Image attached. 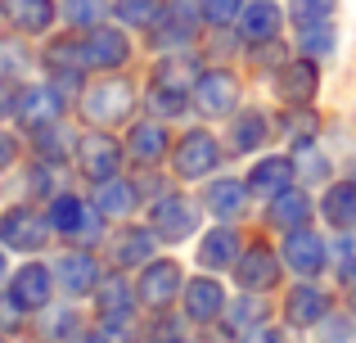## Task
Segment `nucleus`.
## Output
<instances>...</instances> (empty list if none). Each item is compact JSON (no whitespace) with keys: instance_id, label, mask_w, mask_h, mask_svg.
<instances>
[{"instance_id":"f257e3e1","label":"nucleus","mask_w":356,"mask_h":343,"mask_svg":"<svg viewBox=\"0 0 356 343\" xmlns=\"http://www.w3.org/2000/svg\"><path fill=\"white\" fill-rule=\"evenodd\" d=\"M77 104L95 127H113V122H127V118L136 113V86H131L127 77L104 72V77H95L86 90H81Z\"/></svg>"},{"instance_id":"f03ea898","label":"nucleus","mask_w":356,"mask_h":343,"mask_svg":"<svg viewBox=\"0 0 356 343\" xmlns=\"http://www.w3.org/2000/svg\"><path fill=\"white\" fill-rule=\"evenodd\" d=\"M221 141L208 131V127H190L181 131V141H172V172L176 181H208L221 168Z\"/></svg>"},{"instance_id":"7ed1b4c3","label":"nucleus","mask_w":356,"mask_h":343,"mask_svg":"<svg viewBox=\"0 0 356 343\" xmlns=\"http://www.w3.org/2000/svg\"><path fill=\"white\" fill-rule=\"evenodd\" d=\"M181 289H185V271L176 257H149L136 271V298L149 312H172L181 308Z\"/></svg>"},{"instance_id":"20e7f679","label":"nucleus","mask_w":356,"mask_h":343,"mask_svg":"<svg viewBox=\"0 0 356 343\" xmlns=\"http://www.w3.org/2000/svg\"><path fill=\"white\" fill-rule=\"evenodd\" d=\"M45 217H50L54 235L72 239V244H90V239L104 235V217H99V208L90 199H81V194H54L50 208H45Z\"/></svg>"},{"instance_id":"39448f33","label":"nucleus","mask_w":356,"mask_h":343,"mask_svg":"<svg viewBox=\"0 0 356 343\" xmlns=\"http://www.w3.org/2000/svg\"><path fill=\"white\" fill-rule=\"evenodd\" d=\"M68 113V99L59 95V86H54L50 77L45 81H18L14 86V122L23 127V131H41L45 122H54V118Z\"/></svg>"},{"instance_id":"423d86ee","label":"nucleus","mask_w":356,"mask_h":343,"mask_svg":"<svg viewBox=\"0 0 356 343\" xmlns=\"http://www.w3.org/2000/svg\"><path fill=\"white\" fill-rule=\"evenodd\" d=\"M199 221H203V208L194 199H185L181 190H167L163 199L149 203V230L163 244H181V239L199 235Z\"/></svg>"},{"instance_id":"0eeeda50","label":"nucleus","mask_w":356,"mask_h":343,"mask_svg":"<svg viewBox=\"0 0 356 343\" xmlns=\"http://www.w3.org/2000/svg\"><path fill=\"white\" fill-rule=\"evenodd\" d=\"M50 235H54L50 217L36 212L32 203H14V208L0 212V244L9 253H36V248L50 244Z\"/></svg>"},{"instance_id":"6e6552de","label":"nucleus","mask_w":356,"mask_h":343,"mask_svg":"<svg viewBox=\"0 0 356 343\" xmlns=\"http://www.w3.org/2000/svg\"><path fill=\"white\" fill-rule=\"evenodd\" d=\"M54 294H59V285H54V266H45V262H23L18 271H9L5 303H9L14 312H45Z\"/></svg>"},{"instance_id":"1a4fd4ad","label":"nucleus","mask_w":356,"mask_h":343,"mask_svg":"<svg viewBox=\"0 0 356 343\" xmlns=\"http://www.w3.org/2000/svg\"><path fill=\"white\" fill-rule=\"evenodd\" d=\"M154 248H158V235L149 226H140V221H118V226L108 230L104 253H108V266H113V271H140L149 257H158Z\"/></svg>"},{"instance_id":"9d476101","label":"nucleus","mask_w":356,"mask_h":343,"mask_svg":"<svg viewBox=\"0 0 356 343\" xmlns=\"http://www.w3.org/2000/svg\"><path fill=\"white\" fill-rule=\"evenodd\" d=\"M280 257H284V271H293L298 280H316L330 266V244L325 235H316L312 226L284 230V244H280Z\"/></svg>"},{"instance_id":"9b49d317","label":"nucleus","mask_w":356,"mask_h":343,"mask_svg":"<svg viewBox=\"0 0 356 343\" xmlns=\"http://www.w3.org/2000/svg\"><path fill=\"white\" fill-rule=\"evenodd\" d=\"M190 99L203 118H230L239 109V77L230 68H203L190 86Z\"/></svg>"},{"instance_id":"f8f14e48","label":"nucleus","mask_w":356,"mask_h":343,"mask_svg":"<svg viewBox=\"0 0 356 343\" xmlns=\"http://www.w3.org/2000/svg\"><path fill=\"white\" fill-rule=\"evenodd\" d=\"M280 276H284V257L266 239H252L235 262V280H239L243 294H270L280 285Z\"/></svg>"},{"instance_id":"ddd939ff","label":"nucleus","mask_w":356,"mask_h":343,"mask_svg":"<svg viewBox=\"0 0 356 343\" xmlns=\"http://www.w3.org/2000/svg\"><path fill=\"white\" fill-rule=\"evenodd\" d=\"M81 59H86V72H118L127 68L131 59V36L122 32V27H86V36H81Z\"/></svg>"},{"instance_id":"4468645a","label":"nucleus","mask_w":356,"mask_h":343,"mask_svg":"<svg viewBox=\"0 0 356 343\" xmlns=\"http://www.w3.org/2000/svg\"><path fill=\"white\" fill-rule=\"evenodd\" d=\"M226 308H230L226 285H221L212 271L185 280V289H181V312L194 321V326H217V321L226 317Z\"/></svg>"},{"instance_id":"2eb2a0df","label":"nucleus","mask_w":356,"mask_h":343,"mask_svg":"<svg viewBox=\"0 0 356 343\" xmlns=\"http://www.w3.org/2000/svg\"><path fill=\"white\" fill-rule=\"evenodd\" d=\"M99 257L95 253H86V248H68V253H59L54 257V285H59V294L63 298H90L95 294V285H99Z\"/></svg>"},{"instance_id":"dca6fc26","label":"nucleus","mask_w":356,"mask_h":343,"mask_svg":"<svg viewBox=\"0 0 356 343\" xmlns=\"http://www.w3.org/2000/svg\"><path fill=\"white\" fill-rule=\"evenodd\" d=\"M122 163H127V145H118L108 131H86L77 141V168L86 181H104V176H118Z\"/></svg>"},{"instance_id":"f3484780","label":"nucleus","mask_w":356,"mask_h":343,"mask_svg":"<svg viewBox=\"0 0 356 343\" xmlns=\"http://www.w3.org/2000/svg\"><path fill=\"white\" fill-rule=\"evenodd\" d=\"M280 312H284V321L293 330H316V326H325V321H330L334 298H330V289H321L316 280H302V285H293V289L284 294Z\"/></svg>"},{"instance_id":"a211bd4d","label":"nucleus","mask_w":356,"mask_h":343,"mask_svg":"<svg viewBox=\"0 0 356 343\" xmlns=\"http://www.w3.org/2000/svg\"><path fill=\"white\" fill-rule=\"evenodd\" d=\"M298 181V168H293V154H261V159L248 163L243 172V185H248L252 199H275L280 190Z\"/></svg>"},{"instance_id":"6ab92c4d","label":"nucleus","mask_w":356,"mask_h":343,"mask_svg":"<svg viewBox=\"0 0 356 343\" xmlns=\"http://www.w3.org/2000/svg\"><path fill=\"white\" fill-rule=\"evenodd\" d=\"M95 317H99V326H122V321L131 317V312L140 308V298H136V285L127 280V271H108V276H99V285H95Z\"/></svg>"},{"instance_id":"aec40b11","label":"nucleus","mask_w":356,"mask_h":343,"mask_svg":"<svg viewBox=\"0 0 356 343\" xmlns=\"http://www.w3.org/2000/svg\"><path fill=\"white\" fill-rule=\"evenodd\" d=\"M275 141V122L266 109H235L230 113V136H226V154H252L266 150Z\"/></svg>"},{"instance_id":"412c9836","label":"nucleus","mask_w":356,"mask_h":343,"mask_svg":"<svg viewBox=\"0 0 356 343\" xmlns=\"http://www.w3.org/2000/svg\"><path fill=\"white\" fill-rule=\"evenodd\" d=\"M275 95L284 99V104H312L316 95H321V68H316V59H293V63H280L275 72Z\"/></svg>"},{"instance_id":"4be33fe9","label":"nucleus","mask_w":356,"mask_h":343,"mask_svg":"<svg viewBox=\"0 0 356 343\" xmlns=\"http://www.w3.org/2000/svg\"><path fill=\"white\" fill-rule=\"evenodd\" d=\"M167 150H172V136H167V127L158 122V118L131 122V131H127V159L131 163H140V168H158V163L167 159Z\"/></svg>"},{"instance_id":"5701e85b","label":"nucleus","mask_w":356,"mask_h":343,"mask_svg":"<svg viewBox=\"0 0 356 343\" xmlns=\"http://www.w3.org/2000/svg\"><path fill=\"white\" fill-rule=\"evenodd\" d=\"M280 27H284V9H280L275 0H243V9H239V36H243V45L280 41Z\"/></svg>"},{"instance_id":"b1692460","label":"nucleus","mask_w":356,"mask_h":343,"mask_svg":"<svg viewBox=\"0 0 356 343\" xmlns=\"http://www.w3.org/2000/svg\"><path fill=\"white\" fill-rule=\"evenodd\" d=\"M239 253H243V239H239V230L230 226V221H221V226H212L208 235H203V244H199V266L203 271H235V262H239Z\"/></svg>"},{"instance_id":"393cba45","label":"nucleus","mask_w":356,"mask_h":343,"mask_svg":"<svg viewBox=\"0 0 356 343\" xmlns=\"http://www.w3.org/2000/svg\"><path fill=\"white\" fill-rule=\"evenodd\" d=\"M316 217L330 230H339V235L356 230V181H330L325 185L321 203H316Z\"/></svg>"},{"instance_id":"a878e982","label":"nucleus","mask_w":356,"mask_h":343,"mask_svg":"<svg viewBox=\"0 0 356 343\" xmlns=\"http://www.w3.org/2000/svg\"><path fill=\"white\" fill-rule=\"evenodd\" d=\"M312 217H316V203H312V194L302 190V181H293L289 190H280L275 199H266V221L275 230H298Z\"/></svg>"},{"instance_id":"bb28decb","label":"nucleus","mask_w":356,"mask_h":343,"mask_svg":"<svg viewBox=\"0 0 356 343\" xmlns=\"http://www.w3.org/2000/svg\"><path fill=\"white\" fill-rule=\"evenodd\" d=\"M0 18L23 36H41V32L54 27L59 5H54V0H0Z\"/></svg>"},{"instance_id":"cd10ccee","label":"nucleus","mask_w":356,"mask_h":343,"mask_svg":"<svg viewBox=\"0 0 356 343\" xmlns=\"http://www.w3.org/2000/svg\"><path fill=\"white\" fill-rule=\"evenodd\" d=\"M90 203L99 208L104 221H127L131 212H136V203H140V185L127 181V176H104V181H95Z\"/></svg>"},{"instance_id":"c85d7f7f","label":"nucleus","mask_w":356,"mask_h":343,"mask_svg":"<svg viewBox=\"0 0 356 343\" xmlns=\"http://www.w3.org/2000/svg\"><path fill=\"white\" fill-rule=\"evenodd\" d=\"M77 141H81V136L72 131L68 118H54V122L41 127V131H32V154L41 163H54V168H59V163L77 159Z\"/></svg>"},{"instance_id":"c756f323","label":"nucleus","mask_w":356,"mask_h":343,"mask_svg":"<svg viewBox=\"0 0 356 343\" xmlns=\"http://www.w3.org/2000/svg\"><path fill=\"white\" fill-rule=\"evenodd\" d=\"M248 185L239 181V176H208V185H203V208L217 212V221H235L243 217V208H248Z\"/></svg>"},{"instance_id":"7c9ffc66","label":"nucleus","mask_w":356,"mask_h":343,"mask_svg":"<svg viewBox=\"0 0 356 343\" xmlns=\"http://www.w3.org/2000/svg\"><path fill=\"white\" fill-rule=\"evenodd\" d=\"M190 41H194V23H190V18H181V9H176V5L158 18V27H149V45L163 50V54L190 50Z\"/></svg>"},{"instance_id":"2f4dec72","label":"nucleus","mask_w":356,"mask_h":343,"mask_svg":"<svg viewBox=\"0 0 356 343\" xmlns=\"http://www.w3.org/2000/svg\"><path fill=\"white\" fill-rule=\"evenodd\" d=\"M280 136H284L289 150H302V145H316V136H321V113H316L312 104H298L293 113L280 118Z\"/></svg>"},{"instance_id":"473e14b6","label":"nucleus","mask_w":356,"mask_h":343,"mask_svg":"<svg viewBox=\"0 0 356 343\" xmlns=\"http://www.w3.org/2000/svg\"><path fill=\"white\" fill-rule=\"evenodd\" d=\"M41 63H45V72H50V77H63V72H86L81 41H72V36H54V41L41 50Z\"/></svg>"},{"instance_id":"72a5a7b5","label":"nucleus","mask_w":356,"mask_h":343,"mask_svg":"<svg viewBox=\"0 0 356 343\" xmlns=\"http://www.w3.org/2000/svg\"><path fill=\"white\" fill-rule=\"evenodd\" d=\"M167 0H118L113 14L122 27H136V32H149V27H158V18L167 14Z\"/></svg>"},{"instance_id":"f704fd0d","label":"nucleus","mask_w":356,"mask_h":343,"mask_svg":"<svg viewBox=\"0 0 356 343\" xmlns=\"http://www.w3.org/2000/svg\"><path fill=\"white\" fill-rule=\"evenodd\" d=\"M339 50V27L330 23H312V27H298V54H307V59H330V54Z\"/></svg>"},{"instance_id":"c9c22d12","label":"nucleus","mask_w":356,"mask_h":343,"mask_svg":"<svg viewBox=\"0 0 356 343\" xmlns=\"http://www.w3.org/2000/svg\"><path fill=\"white\" fill-rule=\"evenodd\" d=\"M108 0H63L59 5V18L68 27H99V23H108Z\"/></svg>"},{"instance_id":"e433bc0d","label":"nucleus","mask_w":356,"mask_h":343,"mask_svg":"<svg viewBox=\"0 0 356 343\" xmlns=\"http://www.w3.org/2000/svg\"><path fill=\"white\" fill-rule=\"evenodd\" d=\"M293 168H298V181H302V185H321V181H330L334 163H330V154H325V150L302 145V150H293Z\"/></svg>"},{"instance_id":"4c0bfd02","label":"nucleus","mask_w":356,"mask_h":343,"mask_svg":"<svg viewBox=\"0 0 356 343\" xmlns=\"http://www.w3.org/2000/svg\"><path fill=\"white\" fill-rule=\"evenodd\" d=\"M190 104H194L190 90H176V86H149V109H154L158 118H181Z\"/></svg>"},{"instance_id":"58836bf2","label":"nucleus","mask_w":356,"mask_h":343,"mask_svg":"<svg viewBox=\"0 0 356 343\" xmlns=\"http://www.w3.org/2000/svg\"><path fill=\"white\" fill-rule=\"evenodd\" d=\"M339 0H289V18L298 27H312V23H330Z\"/></svg>"},{"instance_id":"ea45409f","label":"nucleus","mask_w":356,"mask_h":343,"mask_svg":"<svg viewBox=\"0 0 356 343\" xmlns=\"http://www.w3.org/2000/svg\"><path fill=\"white\" fill-rule=\"evenodd\" d=\"M239 9H243V0H199V18L208 27H230V23H239Z\"/></svg>"},{"instance_id":"a19ab883","label":"nucleus","mask_w":356,"mask_h":343,"mask_svg":"<svg viewBox=\"0 0 356 343\" xmlns=\"http://www.w3.org/2000/svg\"><path fill=\"white\" fill-rule=\"evenodd\" d=\"M239 343H289L284 339V330H275V326H252V330H243Z\"/></svg>"},{"instance_id":"79ce46f5","label":"nucleus","mask_w":356,"mask_h":343,"mask_svg":"<svg viewBox=\"0 0 356 343\" xmlns=\"http://www.w3.org/2000/svg\"><path fill=\"white\" fill-rule=\"evenodd\" d=\"M14 159H18V136L0 131V172H5V168H14Z\"/></svg>"},{"instance_id":"37998d69","label":"nucleus","mask_w":356,"mask_h":343,"mask_svg":"<svg viewBox=\"0 0 356 343\" xmlns=\"http://www.w3.org/2000/svg\"><path fill=\"white\" fill-rule=\"evenodd\" d=\"M343 294H348V308L356 312V257L343 266Z\"/></svg>"},{"instance_id":"c03bdc74","label":"nucleus","mask_w":356,"mask_h":343,"mask_svg":"<svg viewBox=\"0 0 356 343\" xmlns=\"http://www.w3.org/2000/svg\"><path fill=\"white\" fill-rule=\"evenodd\" d=\"M9 113H14V86L0 81V118H9Z\"/></svg>"},{"instance_id":"a18cd8bd","label":"nucleus","mask_w":356,"mask_h":343,"mask_svg":"<svg viewBox=\"0 0 356 343\" xmlns=\"http://www.w3.org/2000/svg\"><path fill=\"white\" fill-rule=\"evenodd\" d=\"M5 253H9V248L0 244V289H5V285H9V257H5Z\"/></svg>"},{"instance_id":"49530a36","label":"nucleus","mask_w":356,"mask_h":343,"mask_svg":"<svg viewBox=\"0 0 356 343\" xmlns=\"http://www.w3.org/2000/svg\"><path fill=\"white\" fill-rule=\"evenodd\" d=\"M163 343H194V339H163Z\"/></svg>"},{"instance_id":"de8ad7c7","label":"nucleus","mask_w":356,"mask_h":343,"mask_svg":"<svg viewBox=\"0 0 356 343\" xmlns=\"http://www.w3.org/2000/svg\"><path fill=\"white\" fill-rule=\"evenodd\" d=\"M45 343H50V339H45Z\"/></svg>"}]
</instances>
